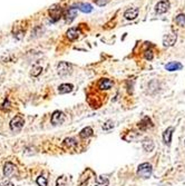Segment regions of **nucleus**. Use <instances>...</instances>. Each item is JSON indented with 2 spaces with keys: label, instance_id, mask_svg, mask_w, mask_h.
I'll list each match as a JSON object with an SVG mask.
<instances>
[{
  "label": "nucleus",
  "instance_id": "15",
  "mask_svg": "<svg viewBox=\"0 0 185 186\" xmlns=\"http://www.w3.org/2000/svg\"><path fill=\"white\" fill-rule=\"evenodd\" d=\"M138 16V8H130L127 9L124 13V17L128 20H133Z\"/></svg>",
  "mask_w": 185,
  "mask_h": 186
},
{
  "label": "nucleus",
  "instance_id": "6",
  "mask_svg": "<svg viewBox=\"0 0 185 186\" xmlns=\"http://www.w3.org/2000/svg\"><path fill=\"white\" fill-rule=\"evenodd\" d=\"M97 86L101 91H109L114 86V81L109 78H102L97 82Z\"/></svg>",
  "mask_w": 185,
  "mask_h": 186
},
{
  "label": "nucleus",
  "instance_id": "18",
  "mask_svg": "<svg viewBox=\"0 0 185 186\" xmlns=\"http://www.w3.org/2000/svg\"><path fill=\"white\" fill-rule=\"evenodd\" d=\"M183 68V65L177 63V61H173V63H169L165 66V69L168 70V72H175V70H181Z\"/></svg>",
  "mask_w": 185,
  "mask_h": 186
},
{
  "label": "nucleus",
  "instance_id": "24",
  "mask_svg": "<svg viewBox=\"0 0 185 186\" xmlns=\"http://www.w3.org/2000/svg\"><path fill=\"white\" fill-rule=\"evenodd\" d=\"M41 72H42L41 67L38 66V65H35V66L32 67V69H31V76H34V77H37L38 75H39Z\"/></svg>",
  "mask_w": 185,
  "mask_h": 186
},
{
  "label": "nucleus",
  "instance_id": "7",
  "mask_svg": "<svg viewBox=\"0 0 185 186\" xmlns=\"http://www.w3.org/2000/svg\"><path fill=\"white\" fill-rule=\"evenodd\" d=\"M169 6H171V3H169L168 0H161L157 5H156L155 7V10L157 13H159V15H162V13H165L167 10H168Z\"/></svg>",
  "mask_w": 185,
  "mask_h": 186
},
{
  "label": "nucleus",
  "instance_id": "10",
  "mask_svg": "<svg viewBox=\"0 0 185 186\" xmlns=\"http://www.w3.org/2000/svg\"><path fill=\"white\" fill-rule=\"evenodd\" d=\"M80 30L78 28H69L68 30L66 31V37L68 38V40L70 41H74V40L78 39L80 36Z\"/></svg>",
  "mask_w": 185,
  "mask_h": 186
},
{
  "label": "nucleus",
  "instance_id": "14",
  "mask_svg": "<svg viewBox=\"0 0 185 186\" xmlns=\"http://www.w3.org/2000/svg\"><path fill=\"white\" fill-rule=\"evenodd\" d=\"M93 135H94V130H93V128L89 127V126L83 128L79 133V137L83 139H87L88 137H92Z\"/></svg>",
  "mask_w": 185,
  "mask_h": 186
},
{
  "label": "nucleus",
  "instance_id": "2",
  "mask_svg": "<svg viewBox=\"0 0 185 186\" xmlns=\"http://www.w3.org/2000/svg\"><path fill=\"white\" fill-rule=\"evenodd\" d=\"M24 125H25V119L21 115H16L10 120V124H9L10 129L12 132H20L22 129V127H24Z\"/></svg>",
  "mask_w": 185,
  "mask_h": 186
},
{
  "label": "nucleus",
  "instance_id": "31",
  "mask_svg": "<svg viewBox=\"0 0 185 186\" xmlns=\"http://www.w3.org/2000/svg\"><path fill=\"white\" fill-rule=\"evenodd\" d=\"M184 144H185V142H184Z\"/></svg>",
  "mask_w": 185,
  "mask_h": 186
},
{
  "label": "nucleus",
  "instance_id": "28",
  "mask_svg": "<svg viewBox=\"0 0 185 186\" xmlns=\"http://www.w3.org/2000/svg\"><path fill=\"white\" fill-rule=\"evenodd\" d=\"M9 107H10V103H9V100L7 99V100H6L5 103H3V104L1 105V108H2L3 110H5V109H6V110H8Z\"/></svg>",
  "mask_w": 185,
  "mask_h": 186
},
{
  "label": "nucleus",
  "instance_id": "29",
  "mask_svg": "<svg viewBox=\"0 0 185 186\" xmlns=\"http://www.w3.org/2000/svg\"><path fill=\"white\" fill-rule=\"evenodd\" d=\"M96 2V5H98V6H104L106 2H107V0H94Z\"/></svg>",
  "mask_w": 185,
  "mask_h": 186
},
{
  "label": "nucleus",
  "instance_id": "25",
  "mask_svg": "<svg viewBox=\"0 0 185 186\" xmlns=\"http://www.w3.org/2000/svg\"><path fill=\"white\" fill-rule=\"evenodd\" d=\"M102 128H103L105 132H109V130L114 128V123L111 122V120H107L106 123H104V125Z\"/></svg>",
  "mask_w": 185,
  "mask_h": 186
},
{
  "label": "nucleus",
  "instance_id": "20",
  "mask_svg": "<svg viewBox=\"0 0 185 186\" xmlns=\"http://www.w3.org/2000/svg\"><path fill=\"white\" fill-rule=\"evenodd\" d=\"M108 185H109V181L107 177L97 176L95 178V186H108Z\"/></svg>",
  "mask_w": 185,
  "mask_h": 186
},
{
  "label": "nucleus",
  "instance_id": "9",
  "mask_svg": "<svg viewBox=\"0 0 185 186\" xmlns=\"http://www.w3.org/2000/svg\"><path fill=\"white\" fill-rule=\"evenodd\" d=\"M77 147V141L73 137H68L63 142V148L67 151H74Z\"/></svg>",
  "mask_w": 185,
  "mask_h": 186
},
{
  "label": "nucleus",
  "instance_id": "8",
  "mask_svg": "<svg viewBox=\"0 0 185 186\" xmlns=\"http://www.w3.org/2000/svg\"><path fill=\"white\" fill-rule=\"evenodd\" d=\"M17 172L16 166L10 162H7L3 166V174H5L6 177H10V176H13L15 173Z\"/></svg>",
  "mask_w": 185,
  "mask_h": 186
},
{
  "label": "nucleus",
  "instance_id": "13",
  "mask_svg": "<svg viewBox=\"0 0 185 186\" xmlns=\"http://www.w3.org/2000/svg\"><path fill=\"white\" fill-rule=\"evenodd\" d=\"M176 43V35L174 34H168V35H165L163 38V45L165 47H171L174 44Z\"/></svg>",
  "mask_w": 185,
  "mask_h": 186
},
{
  "label": "nucleus",
  "instance_id": "16",
  "mask_svg": "<svg viewBox=\"0 0 185 186\" xmlns=\"http://www.w3.org/2000/svg\"><path fill=\"white\" fill-rule=\"evenodd\" d=\"M77 16V9L74 8V7H70L68 8L67 10L66 15H65V18H66V21L67 22H72L73 20L75 19V17Z\"/></svg>",
  "mask_w": 185,
  "mask_h": 186
},
{
  "label": "nucleus",
  "instance_id": "4",
  "mask_svg": "<svg viewBox=\"0 0 185 186\" xmlns=\"http://www.w3.org/2000/svg\"><path fill=\"white\" fill-rule=\"evenodd\" d=\"M73 70V66L66 61H61L59 63L58 66H57V72H58L59 76H66L69 75Z\"/></svg>",
  "mask_w": 185,
  "mask_h": 186
},
{
  "label": "nucleus",
  "instance_id": "11",
  "mask_svg": "<svg viewBox=\"0 0 185 186\" xmlns=\"http://www.w3.org/2000/svg\"><path fill=\"white\" fill-rule=\"evenodd\" d=\"M173 132H174V127L169 126V127H167L166 129L164 130V133H163V142L166 144L167 146H169V145H171Z\"/></svg>",
  "mask_w": 185,
  "mask_h": 186
},
{
  "label": "nucleus",
  "instance_id": "5",
  "mask_svg": "<svg viewBox=\"0 0 185 186\" xmlns=\"http://www.w3.org/2000/svg\"><path fill=\"white\" fill-rule=\"evenodd\" d=\"M65 118H66V116H65V114H64L63 112H60V110H56V112L53 113V115H51V124L53 125H60V124H63L64 122H65Z\"/></svg>",
  "mask_w": 185,
  "mask_h": 186
},
{
  "label": "nucleus",
  "instance_id": "22",
  "mask_svg": "<svg viewBox=\"0 0 185 186\" xmlns=\"http://www.w3.org/2000/svg\"><path fill=\"white\" fill-rule=\"evenodd\" d=\"M56 186H67V177L65 175H61L57 178Z\"/></svg>",
  "mask_w": 185,
  "mask_h": 186
},
{
  "label": "nucleus",
  "instance_id": "23",
  "mask_svg": "<svg viewBox=\"0 0 185 186\" xmlns=\"http://www.w3.org/2000/svg\"><path fill=\"white\" fill-rule=\"evenodd\" d=\"M175 21H176V24L178 25V26L185 27V15H183V13L178 15V16L176 17V19H175Z\"/></svg>",
  "mask_w": 185,
  "mask_h": 186
},
{
  "label": "nucleus",
  "instance_id": "19",
  "mask_svg": "<svg viewBox=\"0 0 185 186\" xmlns=\"http://www.w3.org/2000/svg\"><path fill=\"white\" fill-rule=\"evenodd\" d=\"M142 146L146 151H152L155 147V145H154V142L151 138H145L142 142Z\"/></svg>",
  "mask_w": 185,
  "mask_h": 186
},
{
  "label": "nucleus",
  "instance_id": "30",
  "mask_svg": "<svg viewBox=\"0 0 185 186\" xmlns=\"http://www.w3.org/2000/svg\"><path fill=\"white\" fill-rule=\"evenodd\" d=\"M0 186H15V185H13V184L11 183V182L7 181V182H3V183L0 184Z\"/></svg>",
  "mask_w": 185,
  "mask_h": 186
},
{
  "label": "nucleus",
  "instance_id": "27",
  "mask_svg": "<svg viewBox=\"0 0 185 186\" xmlns=\"http://www.w3.org/2000/svg\"><path fill=\"white\" fill-rule=\"evenodd\" d=\"M145 58L147 59V60H152V59H153V53H152L151 49L145 51Z\"/></svg>",
  "mask_w": 185,
  "mask_h": 186
},
{
  "label": "nucleus",
  "instance_id": "1",
  "mask_svg": "<svg viewBox=\"0 0 185 186\" xmlns=\"http://www.w3.org/2000/svg\"><path fill=\"white\" fill-rule=\"evenodd\" d=\"M152 172H153V167H152V165L149 163H142V164L138 165L136 174H137L138 177L148 178L151 177Z\"/></svg>",
  "mask_w": 185,
  "mask_h": 186
},
{
  "label": "nucleus",
  "instance_id": "17",
  "mask_svg": "<svg viewBox=\"0 0 185 186\" xmlns=\"http://www.w3.org/2000/svg\"><path fill=\"white\" fill-rule=\"evenodd\" d=\"M73 89H74V86L72 84H61L60 86L58 87V93L59 94H68L72 93Z\"/></svg>",
  "mask_w": 185,
  "mask_h": 186
},
{
  "label": "nucleus",
  "instance_id": "12",
  "mask_svg": "<svg viewBox=\"0 0 185 186\" xmlns=\"http://www.w3.org/2000/svg\"><path fill=\"white\" fill-rule=\"evenodd\" d=\"M152 126H153V123H152L151 118L147 116L144 117L143 119L138 123V128H140V130H147L148 128H151Z\"/></svg>",
  "mask_w": 185,
  "mask_h": 186
},
{
  "label": "nucleus",
  "instance_id": "26",
  "mask_svg": "<svg viewBox=\"0 0 185 186\" xmlns=\"http://www.w3.org/2000/svg\"><path fill=\"white\" fill-rule=\"evenodd\" d=\"M36 182H37V184L39 186H47V178H46L45 176H42V175L38 176Z\"/></svg>",
  "mask_w": 185,
  "mask_h": 186
},
{
  "label": "nucleus",
  "instance_id": "21",
  "mask_svg": "<svg viewBox=\"0 0 185 186\" xmlns=\"http://www.w3.org/2000/svg\"><path fill=\"white\" fill-rule=\"evenodd\" d=\"M77 9H79V10L83 11V12L88 13L93 10V7L89 5V3H78V5H77Z\"/></svg>",
  "mask_w": 185,
  "mask_h": 186
},
{
  "label": "nucleus",
  "instance_id": "3",
  "mask_svg": "<svg viewBox=\"0 0 185 186\" xmlns=\"http://www.w3.org/2000/svg\"><path fill=\"white\" fill-rule=\"evenodd\" d=\"M48 13H49V18H50L51 21L56 22V21H58L59 19L61 18V16H63V9H61L59 6L54 5L49 8Z\"/></svg>",
  "mask_w": 185,
  "mask_h": 186
}]
</instances>
